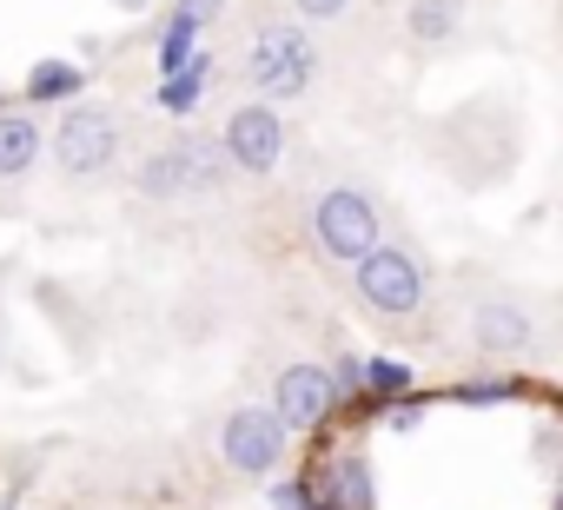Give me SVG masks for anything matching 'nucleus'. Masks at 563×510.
I'll use <instances>...</instances> for the list:
<instances>
[{"label": "nucleus", "mask_w": 563, "mask_h": 510, "mask_svg": "<svg viewBox=\"0 0 563 510\" xmlns=\"http://www.w3.org/2000/svg\"><path fill=\"white\" fill-rule=\"evenodd\" d=\"M345 8H352V0H292V14H299V21H339Z\"/></svg>", "instance_id": "nucleus-20"}, {"label": "nucleus", "mask_w": 563, "mask_h": 510, "mask_svg": "<svg viewBox=\"0 0 563 510\" xmlns=\"http://www.w3.org/2000/svg\"><path fill=\"white\" fill-rule=\"evenodd\" d=\"M0 510H8V503H0Z\"/></svg>", "instance_id": "nucleus-26"}, {"label": "nucleus", "mask_w": 563, "mask_h": 510, "mask_svg": "<svg viewBox=\"0 0 563 510\" xmlns=\"http://www.w3.org/2000/svg\"><path fill=\"white\" fill-rule=\"evenodd\" d=\"M0 107H8V100H0Z\"/></svg>", "instance_id": "nucleus-25"}, {"label": "nucleus", "mask_w": 563, "mask_h": 510, "mask_svg": "<svg viewBox=\"0 0 563 510\" xmlns=\"http://www.w3.org/2000/svg\"><path fill=\"white\" fill-rule=\"evenodd\" d=\"M206 74H212V60H206V54H192L179 74H159V107L186 120V113L199 107V93H206Z\"/></svg>", "instance_id": "nucleus-14"}, {"label": "nucleus", "mask_w": 563, "mask_h": 510, "mask_svg": "<svg viewBox=\"0 0 563 510\" xmlns=\"http://www.w3.org/2000/svg\"><path fill=\"white\" fill-rule=\"evenodd\" d=\"M504 398H517L510 378H471V385H457V404H504Z\"/></svg>", "instance_id": "nucleus-17"}, {"label": "nucleus", "mask_w": 563, "mask_h": 510, "mask_svg": "<svg viewBox=\"0 0 563 510\" xmlns=\"http://www.w3.org/2000/svg\"><path fill=\"white\" fill-rule=\"evenodd\" d=\"M418 418H424V404H418V398H405V404H398V411H391V424H398V431H411V424H418Z\"/></svg>", "instance_id": "nucleus-22"}, {"label": "nucleus", "mask_w": 563, "mask_h": 510, "mask_svg": "<svg viewBox=\"0 0 563 510\" xmlns=\"http://www.w3.org/2000/svg\"><path fill=\"white\" fill-rule=\"evenodd\" d=\"M87 87V67H74V60H41L34 74H27V107H54V100H74Z\"/></svg>", "instance_id": "nucleus-13"}, {"label": "nucleus", "mask_w": 563, "mask_h": 510, "mask_svg": "<svg viewBox=\"0 0 563 510\" xmlns=\"http://www.w3.org/2000/svg\"><path fill=\"white\" fill-rule=\"evenodd\" d=\"M113 8H120V14H140V8H146V0H113Z\"/></svg>", "instance_id": "nucleus-23"}, {"label": "nucleus", "mask_w": 563, "mask_h": 510, "mask_svg": "<svg viewBox=\"0 0 563 510\" xmlns=\"http://www.w3.org/2000/svg\"><path fill=\"white\" fill-rule=\"evenodd\" d=\"M245 80L258 87V100H299L312 80H319V47H312V34L306 27H292V21H272V27H258L252 34V47H245Z\"/></svg>", "instance_id": "nucleus-1"}, {"label": "nucleus", "mask_w": 563, "mask_h": 510, "mask_svg": "<svg viewBox=\"0 0 563 510\" xmlns=\"http://www.w3.org/2000/svg\"><path fill=\"white\" fill-rule=\"evenodd\" d=\"M113 153H120V120L100 113V107H74V113L54 126V159H60V173H74V179L107 173Z\"/></svg>", "instance_id": "nucleus-7"}, {"label": "nucleus", "mask_w": 563, "mask_h": 510, "mask_svg": "<svg viewBox=\"0 0 563 510\" xmlns=\"http://www.w3.org/2000/svg\"><path fill=\"white\" fill-rule=\"evenodd\" d=\"M225 173L232 166H225V146L212 133H179L173 146H159V153L140 159L133 186H140V199H192V192L225 186Z\"/></svg>", "instance_id": "nucleus-2"}, {"label": "nucleus", "mask_w": 563, "mask_h": 510, "mask_svg": "<svg viewBox=\"0 0 563 510\" xmlns=\"http://www.w3.org/2000/svg\"><path fill=\"white\" fill-rule=\"evenodd\" d=\"M192 54H199V27H192L186 14H173V21H166V34H159V74H179Z\"/></svg>", "instance_id": "nucleus-15"}, {"label": "nucleus", "mask_w": 563, "mask_h": 510, "mask_svg": "<svg viewBox=\"0 0 563 510\" xmlns=\"http://www.w3.org/2000/svg\"><path fill=\"white\" fill-rule=\"evenodd\" d=\"M34 159H41V120H27V113H8V107H0V179L34 173Z\"/></svg>", "instance_id": "nucleus-11"}, {"label": "nucleus", "mask_w": 563, "mask_h": 510, "mask_svg": "<svg viewBox=\"0 0 563 510\" xmlns=\"http://www.w3.org/2000/svg\"><path fill=\"white\" fill-rule=\"evenodd\" d=\"M179 14H186L192 27H212V21L225 14V0H179Z\"/></svg>", "instance_id": "nucleus-21"}, {"label": "nucleus", "mask_w": 563, "mask_h": 510, "mask_svg": "<svg viewBox=\"0 0 563 510\" xmlns=\"http://www.w3.org/2000/svg\"><path fill=\"white\" fill-rule=\"evenodd\" d=\"M457 27H464V0H411L405 8V34L418 47H444Z\"/></svg>", "instance_id": "nucleus-12"}, {"label": "nucleus", "mask_w": 563, "mask_h": 510, "mask_svg": "<svg viewBox=\"0 0 563 510\" xmlns=\"http://www.w3.org/2000/svg\"><path fill=\"white\" fill-rule=\"evenodd\" d=\"M272 510H319L312 484H272Z\"/></svg>", "instance_id": "nucleus-19"}, {"label": "nucleus", "mask_w": 563, "mask_h": 510, "mask_svg": "<svg viewBox=\"0 0 563 510\" xmlns=\"http://www.w3.org/2000/svg\"><path fill=\"white\" fill-rule=\"evenodd\" d=\"M339 404V385H332V365H286L272 378V411L286 431H319Z\"/></svg>", "instance_id": "nucleus-8"}, {"label": "nucleus", "mask_w": 563, "mask_h": 510, "mask_svg": "<svg viewBox=\"0 0 563 510\" xmlns=\"http://www.w3.org/2000/svg\"><path fill=\"white\" fill-rule=\"evenodd\" d=\"M352 292H358V306H372L378 319H411V312L431 299V273L418 266V252L378 239L365 259H352Z\"/></svg>", "instance_id": "nucleus-3"}, {"label": "nucleus", "mask_w": 563, "mask_h": 510, "mask_svg": "<svg viewBox=\"0 0 563 510\" xmlns=\"http://www.w3.org/2000/svg\"><path fill=\"white\" fill-rule=\"evenodd\" d=\"M312 497L319 510H378V470L365 451H339L325 457V470L312 477Z\"/></svg>", "instance_id": "nucleus-9"}, {"label": "nucleus", "mask_w": 563, "mask_h": 510, "mask_svg": "<svg viewBox=\"0 0 563 510\" xmlns=\"http://www.w3.org/2000/svg\"><path fill=\"white\" fill-rule=\"evenodd\" d=\"M365 391L372 398H405L411 391V372L398 358H365Z\"/></svg>", "instance_id": "nucleus-16"}, {"label": "nucleus", "mask_w": 563, "mask_h": 510, "mask_svg": "<svg viewBox=\"0 0 563 510\" xmlns=\"http://www.w3.org/2000/svg\"><path fill=\"white\" fill-rule=\"evenodd\" d=\"M286 451H292V431L278 424L272 404H239V411L219 424V457H225V470H239V477H272L278 464H286Z\"/></svg>", "instance_id": "nucleus-5"}, {"label": "nucleus", "mask_w": 563, "mask_h": 510, "mask_svg": "<svg viewBox=\"0 0 563 510\" xmlns=\"http://www.w3.org/2000/svg\"><path fill=\"white\" fill-rule=\"evenodd\" d=\"M332 385H339V398H358V391H365V358L345 352V358L332 365Z\"/></svg>", "instance_id": "nucleus-18"}, {"label": "nucleus", "mask_w": 563, "mask_h": 510, "mask_svg": "<svg viewBox=\"0 0 563 510\" xmlns=\"http://www.w3.org/2000/svg\"><path fill=\"white\" fill-rule=\"evenodd\" d=\"M556 510H563V497H556Z\"/></svg>", "instance_id": "nucleus-24"}, {"label": "nucleus", "mask_w": 563, "mask_h": 510, "mask_svg": "<svg viewBox=\"0 0 563 510\" xmlns=\"http://www.w3.org/2000/svg\"><path fill=\"white\" fill-rule=\"evenodd\" d=\"M219 146H225V166L232 173L265 179V173H278V159H286V120H278L272 100H245V107L225 113Z\"/></svg>", "instance_id": "nucleus-6"}, {"label": "nucleus", "mask_w": 563, "mask_h": 510, "mask_svg": "<svg viewBox=\"0 0 563 510\" xmlns=\"http://www.w3.org/2000/svg\"><path fill=\"white\" fill-rule=\"evenodd\" d=\"M530 312L517 306V299H484L477 312H471V345H477V358H523L530 352Z\"/></svg>", "instance_id": "nucleus-10"}, {"label": "nucleus", "mask_w": 563, "mask_h": 510, "mask_svg": "<svg viewBox=\"0 0 563 510\" xmlns=\"http://www.w3.org/2000/svg\"><path fill=\"white\" fill-rule=\"evenodd\" d=\"M378 239H385V219H378V206L358 186H332V192L312 199V245L325 252V259L352 266V259H365Z\"/></svg>", "instance_id": "nucleus-4"}]
</instances>
